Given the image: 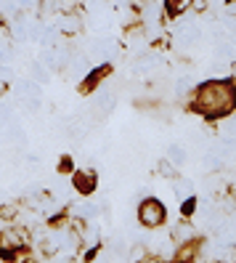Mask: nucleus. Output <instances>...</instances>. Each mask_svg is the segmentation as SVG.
Instances as JSON below:
<instances>
[{
  "mask_svg": "<svg viewBox=\"0 0 236 263\" xmlns=\"http://www.w3.org/2000/svg\"><path fill=\"white\" fill-rule=\"evenodd\" d=\"M233 104H236V90L226 80H212L196 88V106L207 117L228 115L233 109Z\"/></svg>",
  "mask_w": 236,
  "mask_h": 263,
  "instance_id": "1",
  "label": "nucleus"
},
{
  "mask_svg": "<svg viewBox=\"0 0 236 263\" xmlns=\"http://www.w3.org/2000/svg\"><path fill=\"white\" fill-rule=\"evenodd\" d=\"M167 218V208L160 202V199H144V202L138 205V221L144 223L146 229H156V226H162Z\"/></svg>",
  "mask_w": 236,
  "mask_h": 263,
  "instance_id": "2",
  "label": "nucleus"
},
{
  "mask_svg": "<svg viewBox=\"0 0 236 263\" xmlns=\"http://www.w3.org/2000/svg\"><path fill=\"white\" fill-rule=\"evenodd\" d=\"M74 189L80 194H90L96 189V173H93V170H80V173L74 176Z\"/></svg>",
  "mask_w": 236,
  "mask_h": 263,
  "instance_id": "3",
  "label": "nucleus"
},
{
  "mask_svg": "<svg viewBox=\"0 0 236 263\" xmlns=\"http://www.w3.org/2000/svg\"><path fill=\"white\" fill-rule=\"evenodd\" d=\"M191 239H194V226H191V223L175 226V231H172V242H175V245H183V242H191Z\"/></svg>",
  "mask_w": 236,
  "mask_h": 263,
  "instance_id": "4",
  "label": "nucleus"
},
{
  "mask_svg": "<svg viewBox=\"0 0 236 263\" xmlns=\"http://www.w3.org/2000/svg\"><path fill=\"white\" fill-rule=\"evenodd\" d=\"M165 6H167V11L172 13V16H178V13H183V11H188L194 6V0H165Z\"/></svg>",
  "mask_w": 236,
  "mask_h": 263,
  "instance_id": "5",
  "label": "nucleus"
},
{
  "mask_svg": "<svg viewBox=\"0 0 236 263\" xmlns=\"http://www.w3.org/2000/svg\"><path fill=\"white\" fill-rule=\"evenodd\" d=\"M191 194H194V183L178 178V181H175V197H178V199H191Z\"/></svg>",
  "mask_w": 236,
  "mask_h": 263,
  "instance_id": "6",
  "label": "nucleus"
},
{
  "mask_svg": "<svg viewBox=\"0 0 236 263\" xmlns=\"http://www.w3.org/2000/svg\"><path fill=\"white\" fill-rule=\"evenodd\" d=\"M186 157H188L186 149H183V146H178V144H172V146L167 149V160H170L172 165H183V162H186Z\"/></svg>",
  "mask_w": 236,
  "mask_h": 263,
  "instance_id": "7",
  "label": "nucleus"
},
{
  "mask_svg": "<svg viewBox=\"0 0 236 263\" xmlns=\"http://www.w3.org/2000/svg\"><path fill=\"white\" fill-rule=\"evenodd\" d=\"M19 245H22V237H16V231H6V234L0 237V247H6V250L19 247Z\"/></svg>",
  "mask_w": 236,
  "mask_h": 263,
  "instance_id": "8",
  "label": "nucleus"
},
{
  "mask_svg": "<svg viewBox=\"0 0 236 263\" xmlns=\"http://www.w3.org/2000/svg\"><path fill=\"white\" fill-rule=\"evenodd\" d=\"M6 88H8V69L0 67V96L6 93Z\"/></svg>",
  "mask_w": 236,
  "mask_h": 263,
  "instance_id": "9",
  "label": "nucleus"
},
{
  "mask_svg": "<svg viewBox=\"0 0 236 263\" xmlns=\"http://www.w3.org/2000/svg\"><path fill=\"white\" fill-rule=\"evenodd\" d=\"M138 263H162L160 258H144V260H138Z\"/></svg>",
  "mask_w": 236,
  "mask_h": 263,
  "instance_id": "10",
  "label": "nucleus"
},
{
  "mask_svg": "<svg viewBox=\"0 0 236 263\" xmlns=\"http://www.w3.org/2000/svg\"><path fill=\"white\" fill-rule=\"evenodd\" d=\"M29 263H35V260H29Z\"/></svg>",
  "mask_w": 236,
  "mask_h": 263,
  "instance_id": "11",
  "label": "nucleus"
}]
</instances>
